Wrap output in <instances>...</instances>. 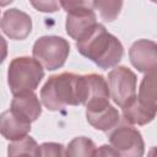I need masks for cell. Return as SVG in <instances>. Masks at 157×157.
<instances>
[{
	"mask_svg": "<svg viewBox=\"0 0 157 157\" xmlns=\"http://www.w3.org/2000/svg\"><path fill=\"white\" fill-rule=\"evenodd\" d=\"M10 109L28 123L36 121L42 114V104L33 91L13 94Z\"/></svg>",
	"mask_w": 157,
	"mask_h": 157,
	"instance_id": "10",
	"label": "cell"
},
{
	"mask_svg": "<svg viewBox=\"0 0 157 157\" xmlns=\"http://www.w3.org/2000/svg\"><path fill=\"white\" fill-rule=\"evenodd\" d=\"M9 156H18V155H29V156H40V146L36 142V140L28 135L20 140H15L9 145L7 148Z\"/></svg>",
	"mask_w": 157,
	"mask_h": 157,
	"instance_id": "16",
	"label": "cell"
},
{
	"mask_svg": "<svg viewBox=\"0 0 157 157\" xmlns=\"http://www.w3.org/2000/svg\"><path fill=\"white\" fill-rule=\"evenodd\" d=\"M61 7L69 13L80 10H93L94 0H60Z\"/></svg>",
	"mask_w": 157,
	"mask_h": 157,
	"instance_id": "19",
	"label": "cell"
},
{
	"mask_svg": "<svg viewBox=\"0 0 157 157\" xmlns=\"http://www.w3.org/2000/svg\"><path fill=\"white\" fill-rule=\"evenodd\" d=\"M156 114L155 109L142 103L139 98L123 108V119L131 125H146L155 119Z\"/></svg>",
	"mask_w": 157,
	"mask_h": 157,
	"instance_id": "14",
	"label": "cell"
},
{
	"mask_svg": "<svg viewBox=\"0 0 157 157\" xmlns=\"http://www.w3.org/2000/svg\"><path fill=\"white\" fill-rule=\"evenodd\" d=\"M151 1H152V2H156V4H157V0H151Z\"/></svg>",
	"mask_w": 157,
	"mask_h": 157,
	"instance_id": "24",
	"label": "cell"
},
{
	"mask_svg": "<svg viewBox=\"0 0 157 157\" xmlns=\"http://www.w3.org/2000/svg\"><path fill=\"white\" fill-rule=\"evenodd\" d=\"M1 29L10 39L22 40L31 33L32 20L29 15L18 9H10L2 13Z\"/></svg>",
	"mask_w": 157,
	"mask_h": 157,
	"instance_id": "9",
	"label": "cell"
},
{
	"mask_svg": "<svg viewBox=\"0 0 157 157\" xmlns=\"http://www.w3.org/2000/svg\"><path fill=\"white\" fill-rule=\"evenodd\" d=\"M64 146L56 142H44L40 145V156H65Z\"/></svg>",
	"mask_w": 157,
	"mask_h": 157,
	"instance_id": "21",
	"label": "cell"
},
{
	"mask_svg": "<svg viewBox=\"0 0 157 157\" xmlns=\"http://www.w3.org/2000/svg\"><path fill=\"white\" fill-rule=\"evenodd\" d=\"M80 77L72 72H63L50 76L40 90V101L48 110H61L66 105H78Z\"/></svg>",
	"mask_w": 157,
	"mask_h": 157,
	"instance_id": "2",
	"label": "cell"
},
{
	"mask_svg": "<svg viewBox=\"0 0 157 157\" xmlns=\"http://www.w3.org/2000/svg\"><path fill=\"white\" fill-rule=\"evenodd\" d=\"M86 119L90 125L101 131L114 129L120 121V114L110 103L98 109H86Z\"/></svg>",
	"mask_w": 157,
	"mask_h": 157,
	"instance_id": "13",
	"label": "cell"
},
{
	"mask_svg": "<svg viewBox=\"0 0 157 157\" xmlns=\"http://www.w3.org/2000/svg\"><path fill=\"white\" fill-rule=\"evenodd\" d=\"M137 98L157 112V70L145 74L139 86Z\"/></svg>",
	"mask_w": 157,
	"mask_h": 157,
	"instance_id": "15",
	"label": "cell"
},
{
	"mask_svg": "<svg viewBox=\"0 0 157 157\" xmlns=\"http://www.w3.org/2000/svg\"><path fill=\"white\" fill-rule=\"evenodd\" d=\"M109 86L105 78L98 74L81 75L80 99L86 109H98L109 104Z\"/></svg>",
	"mask_w": 157,
	"mask_h": 157,
	"instance_id": "6",
	"label": "cell"
},
{
	"mask_svg": "<svg viewBox=\"0 0 157 157\" xmlns=\"http://www.w3.org/2000/svg\"><path fill=\"white\" fill-rule=\"evenodd\" d=\"M123 0H94V9L99 11L101 17L107 22H113L120 13Z\"/></svg>",
	"mask_w": 157,
	"mask_h": 157,
	"instance_id": "18",
	"label": "cell"
},
{
	"mask_svg": "<svg viewBox=\"0 0 157 157\" xmlns=\"http://www.w3.org/2000/svg\"><path fill=\"white\" fill-rule=\"evenodd\" d=\"M43 77V65L34 58L18 56L12 59L9 65L7 83L12 94L34 91Z\"/></svg>",
	"mask_w": 157,
	"mask_h": 157,
	"instance_id": "3",
	"label": "cell"
},
{
	"mask_svg": "<svg viewBox=\"0 0 157 157\" xmlns=\"http://www.w3.org/2000/svg\"><path fill=\"white\" fill-rule=\"evenodd\" d=\"M31 5L40 12H56L61 2L60 0H29Z\"/></svg>",
	"mask_w": 157,
	"mask_h": 157,
	"instance_id": "20",
	"label": "cell"
},
{
	"mask_svg": "<svg viewBox=\"0 0 157 157\" xmlns=\"http://www.w3.org/2000/svg\"><path fill=\"white\" fill-rule=\"evenodd\" d=\"M130 63L137 71L148 72L157 70V43L150 39H139L129 49Z\"/></svg>",
	"mask_w": 157,
	"mask_h": 157,
	"instance_id": "8",
	"label": "cell"
},
{
	"mask_svg": "<svg viewBox=\"0 0 157 157\" xmlns=\"http://www.w3.org/2000/svg\"><path fill=\"white\" fill-rule=\"evenodd\" d=\"M108 86L113 102L121 109L132 103L136 96V75L126 66H117L108 74Z\"/></svg>",
	"mask_w": 157,
	"mask_h": 157,
	"instance_id": "5",
	"label": "cell"
},
{
	"mask_svg": "<svg viewBox=\"0 0 157 157\" xmlns=\"http://www.w3.org/2000/svg\"><path fill=\"white\" fill-rule=\"evenodd\" d=\"M69 53V42L59 36H43L36 40L32 48L33 58L49 71L60 69L65 64Z\"/></svg>",
	"mask_w": 157,
	"mask_h": 157,
	"instance_id": "4",
	"label": "cell"
},
{
	"mask_svg": "<svg viewBox=\"0 0 157 157\" xmlns=\"http://www.w3.org/2000/svg\"><path fill=\"white\" fill-rule=\"evenodd\" d=\"M0 131L6 140H20L31 131V123L20 118L11 109H9L2 112L0 117Z\"/></svg>",
	"mask_w": 157,
	"mask_h": 157,
	"instance_id": "12",
	"label": "cell"
},
{
	"mask_svg": "<svg viewBox=\"0 0 157 157\" xmlns=\"http://www.w3.org/2000/svg\"><path fill=\"white\" fill-rule=\"evenodd\" d=\"M97 17L93 10H80L69 12L66 16V33L75 40L82 39L96 25Z\"/></svg>",
	"mask_w": 157,
	"mask_h": 157,
	"instance_id": "11",
	"label": "cell"
},
{
	"mask_svg": "<svg viewBox=\"0 0 157 157\" xmlns=\"http://www.w3.org/2000/svg\"><path fill=\"white\" fill-rule=\"evenodd\" d=\"M112 147L124 157H141L145 152V144L141 132L131 125H120L109 134Z\"/></svg>",
	"mask_w": 157,
	"mask_h": 157,
	"instance_id": "7",
	"label": "cell"
},
{
	"mask_svg": "<svg viewBox=\"0 0 157 157\" xmlns=\"http://www.w3.org/2000/svg\"><path fill=\"white\" fill-rule=\"evenodd\" d=\"M76 48L81 55L103 70L117 66L124 55L120 40L101 23H97L82 39L76 40Z\"/></svg>",
	"mask_w": 157,
	"mask_h": 157,
	"instance_id": "1",
	"label": "cell"
},
{
	"mask_svg": "<svg viewBox=\"0 0 157 157\" xmlns=\"http://www.w3.org/2000/svg\"><path fill=\"white\" fill-rule=\"evenodd\" d=\"M94 156H119V153L112 146L103 145V146H101V148H98L96 151Z\"/></svg>",
	"mask_w": 157,
	"mask_h": 157,
	"instance_id": "22",
	"label": "cell"
},
{
	"mask_svg": "<svg viewBox=\"0 0 157 157\" xmlns=\"http://www.w3.org/2000/svg\"><path fill=\"white\" fill-rule=\"evenodd\" d=\"M96 145L94 142L85 136H78L71 140L65 150V156H94L96 155Z\"/></svg>",
	"mask_w": 157,
	"mask_h": 157,
	"instance_id": "17",
	"label": "cell"
},
{
	"mask_svg": "<svg viewBox=\"0 0 157 157\" xmlns=\"http://www.w3.org/2000/svg\"><path fill=\"white\" fill-rule=\"evenodd\" d=\"M10 2H12V0H1V1H0V5H1V6H6V5L10 4Z\"/></svg>",
	"mask_w": 157,
	"mask_h": 157,
	"instance_id": "23",
	"label": "cell"
}]
</instances>
